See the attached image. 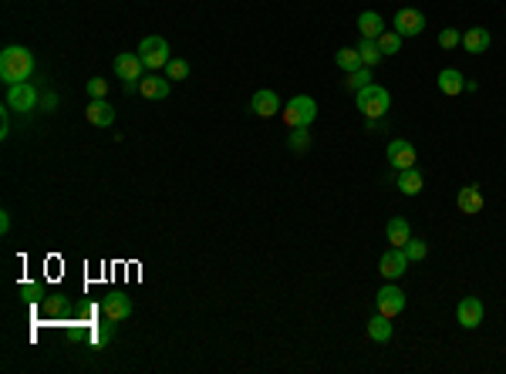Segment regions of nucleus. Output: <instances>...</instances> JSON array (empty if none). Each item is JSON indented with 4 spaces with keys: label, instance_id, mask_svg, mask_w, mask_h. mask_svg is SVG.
Segmentation results:
<instances>
[{
    "label": "nucleus",
    "instance_id": "nucleus-9",
    "mask_svg": "<svg viewBox=\"0 0 506 374\" xmlns=\"http://www.w3.org/2000/svg\"><path fill=\"white\" fill-rule=\"evenodd\" d=\"M395 31H398L402 38L422 34V31H426V14L415 10V7H398V10H395Z\"/></svg>",
    "mask_w": 506,
    "mask_h": 374
},
{
    "label": "nucleus",
    "instance_id": "nucleus-32",
    "mask_svg": "<svg viewBox=\"0 0 506 374\" xmlns=\"http://www.w3.org/2000/svg\"><path fill=\"white\" fill-rule=\"evenodd\" d=\"M41 108H44V112H55V108H58V94L48 92L44 98H41Z\"/></svg>",
    "mask_w": 506,
    "mask_h": 374
},
{
    "label": "nucleus",
    "instance_id": "nucleus-19",
    "mask_svg": "<svg viewBox=\"0 0 506 374\" xmlns=\"http://www.w3.org/2000/svg\"><path fill=\"white\" fill-rule=\"evenodd\" d=\"M489 31L486 27H469L466 34H463V48H466L469 55H483V51H486L489 48Z\"/></svg>",
    "mask_w": 506,
    "mask_h": 374
},
{
    "label": "nucleus",
    "instance_id": "nucleus-23",
    "mask_svg": "<svg viewBox=\"0 0 506 374\" xmlns=\"http://www.w3.org/2000/svg\"><path fill=\"white\" fill-rule=\"evenodd\" d=\"M334 64H338L345 75L358 71V68H365V64H361V55H358V48H341V51L334 55Z\"/></svg>",
    "mask_w": 506,
    "mask_h": 374
},
{
    "label": "nucleus",
    "instance_id": "nucleus-7",
    "mask_svg": "<svg viewBox=\"0 0 506 374\" xmlns=\"http://www.w3.org/2000/svg\"><path fill=\"white\" fill-rule=\"evenodd\" d=\"M378 273L385 277V280L398 283L405 273H409V257H405V250H398V246H391L389 253L378 260Z\"/></svg>",
    "mask_w": 506,
    "mask_h": 374
},
{
    "label": "nucleus",
    "instance_id": "nucleus-18",
    "mask_svg": "<svg viewBox=\"0 0 506 374\" xmlns=\"http://www.w3.org/2000/svg\"><path fill=\"white\" fill-rule=\"evenodd\" d=\"M358 31H361L365 38L378 41L385 34V20H382V14H375V10H365V14H358Z\"/></svg>",
    "mask_w": 506,
    "mask_h": 374
},
{
    "label": "nucleus",
    "instance_id": "nucleus-21",
    "mask_svg": "<svg viewBox=\"0 0 506 374\" xmlns=\"http://www.w3.org/2000/svg\"><path fill=\"white\" fill-rule=\"evenodd\" d=\"M435 85H439V92H442V94H459V92H463V85H466V78L459 75L456 68H446V71H439Z\"/></svg>",
    "mask_w": 506,
    "mask_h": 374
},
{
    "label": "nucleus",
    "instance_id": "nucleus-16",
    "mask_svg": "<svg viewBox=\"0 0 506 374\" xmlns=\"http://www.w3.org/2000/svg\"><path fill=\"white\" fill-rule=\"evenodd\" d=\"M483 203H486V199H483V192H479V186H472V182H469V186H463V189H459V196H456V206H459V213H466V216L479 213V209H483Z\"/></svg>",
    "mask_w": 506,
    "mask_h": 374
},
{
    "label": "nucleus",
    "instance_id": "nucleus-20",
    "mask_svg": "<svg viewBox=\"0 0 506 374\" xmlns=\"http://www.w3.org/2000/svg\"><path fill=\"white\" fill-rule=\"evenodd\" d=\"M422 189H426V179H422L419 168H405V172H398V192H402V196H419Z\"/></svg>",
    "mask_w": 506,
    "mask_h": 374
},
{
    "label": "nucleus",
    "instance_id": "nucleus-33",
    "mask_svg": "<svg viewBox=\"0 0 506 374\" xmlns=\"http://www.w3.org/2000/svg\"><path fill=\"white\" fill-rule=\"evenodd\" d=\"M7 229H10V213L3 209V213H0V233H7Z\"/></svg>",
    "mask_w": 506,
    "mask_h": 374
},
{
    "label": "nucleus",
    "instance_id": "nucleus-27",
    "mask_svg": "<svg viewBox=\"0 0 506 374\" xmlns=\"http://www.w3.org/2000/svg\"><path fill=\"white\" fill-rule=\"evenodd\" d=\"M166 78H169V81H186V78H189V64H186L182 57H173V61L166 64Z\"/></svg>",
    "mask_w": 506,
    "mask_h": 374
},
{
    "label": "nucleus",
    "instance_id": "nucleus-4",
    "mask_svg": "<svg viewBox=\"0 0 506 374\" xmlns=\"http://www.w3.org/2000/svg\"><path fill=\"white\" fill-rule=\"evenodd\" d=\"M358 108L365 112V118H385V112L391 108V94L382 85H368L358 92Z\"/></svg>",
    "mask_w": 506,
    "mask_h": 374
},
{
    "label": "nucleus",
    "instance_id": "nucleus-25",
    "mask_svg": "<svg viewBox=\"0 0 506 374\" xmlns=\"http://www.w3.org/2000/svg\"><path fill=\"white\" fill-rule=\"evenodd\" d=\"M287 149L294 155H301V152L311 149V125H301V129H291V138H287Z\"/></svg>",
    "mask_w": 506,
    "mask_h": 374
},
{
    "label": "nucleus",
    "instance_id": "nucleus-14",
    "mask_svg": "<svg viewBox=\"0 0 506 374\" xmlns=\"http://www.w3.org/2000/svg\"><path fill=\"white\" fill-rule=\"evenodd\" d=\"M173 92V81L169 78H162V75H145L142 78V85H138V94L142 98H149V101H159V98H166V94Z\"/></svg>",
    "mask_w": 506,
    "mask_h": 374
},
{
    "label": "nucleus",
    "instance_id": "nucleus-8",
    "mask_svg": "<svg viewBox=\"0 0 506 374\" xmlns=\"http://www.w3.org/2000/svg\"><path fill=\"white\" fill-rule=\"evenodd\" d=\"M375 303H378V314H385V317H398V314L405 310V294L398 290V283L389 280L382 290H378Z\"/></svg>",
    "mask_w": 506,
    "mask_h": 374
},
{
    "label": "nucleus",
    "instance_id": "nucleus-13",
    "mask_svg": "<svg viewBox=\"0 0 506 374\" xmlns=\"http://www.w3.org/2000/svg\"><path fill=\"white\" fill-rule=\"evenodd\" d=\"M101 314L108 320H129L132 317V300L125 297V294H108V297L101 300Z\"/></svg>",
    "mask_w": 506,
    "mask_h": 374
},
{
    "label": "nucleus",
    "instance_id": "nucleus-31",
    "mask_svg": "<svg viewBox=\"0 0 506 374\" xmlns=\"http://www.w3.org/2000/svg\"><path fill=\"white\" fill-rule=\"evenodd\" d=\"M88 94H92V98H105V94H108V81L92 78V81H88Z\"/></svg>",
    "mask_w": 506,
    "mask_h": 374
},
{
    "label": "nucleus",
    "instance_id": "nucleus-30",
    "mask_svg": "<svg viewBox=\"0 0 506 374\" xmlns=\"http://www.w3.org/2000/svg\"><path fill=\"white\" fill-rule=\"evenodd\" d=\"M459 44H463V34H459V31H452V27H446V31L439 34V48H446V51L459 48Z\"/></svg>",
    "mask_w": 506,
    "mask_h": 374
},
{
    "label": "nucleus",
    "instance_id": "nucleus-11",
    "mask_svg": "<svg viewBox=\"0 0 506 374\" xmlns=\"http://www.w3.org/2000/svg\"><path fill=\"white\" fill-rule=\"evenodd\" d=\"M389 162L395 172H405V168H415V145L409 138H391L389 142Z\"/></svg>",
    "mask_w": 506,
    "mask_h": 374
},
{
    "label": "nucleus",
    "instance_id": "nucleus-24",
    "mask_svg": "<svg viewBox=\"0 0 506 374\" xmlns=\"http://www.w3.org/2000/svg\"><path fill=\"white\" fill-rule=\"evenodd\" d=\"M358 55H361V64L365 68H375V64H382V48H378V41H371V38H365L361 44H358Z\"/></svg>",
    "mask_w": 506,
    "mask_h": 374
},
{
    "label": "nucleus",
    "instance_id": "nucleus-17",
    "mask_svg": "<svg viewBox=\"0 0 506 374\" xmlns=\"http://www.w3.org/2000/svg\"><path fill=\"white\" fill-rule=\"evenodd\" d=\"M385 236H389V243L391 246H402L412 240V226H409V220H402V216H395V220H389V226H385Z\"/></svg>",
    "mask_w": 506,
    "mask_h": 374
},
{
    "label": "nucleus",
    "instance_id": "nucleus-28",
    "mask_svg": "<svg viewBox=\"0 0 506 374\" xmlns=\"http://www.w3.org/2000/svg\"><path fill=\"white\" fill-rule=\"evenodd\" d=\"M402 250H405V257H409V263H419V260H426L428 243H426V240H415V236H412V240H409L405 246H402Z\"/></svg>",
    "mask_w": 506,
    "mask_h": 374
},
{
    "label": "nucleus",
    "instance_id": "nucleus-29",
    "mask_svg": "<svg viewBox=\"0 0 506 374\" xmlns=\"http://www.w3.org/2000/svg\"><path fill=\"white\" fill-rule=\"evenodd\" d=\"M345 85H348V88H354V92H361V88L375 85V81H371V68H358V71H351Z\"/></svg>",
    "mask_w": 506,
    "mask_h": 374
},
{
    "label": "nucleus",
    "instance_id": "nucleus-1",
    "mask_svg": "<svg viewBox=\"0 0 506 374\" xmlns=\"http://www.w3.org/2000/svg\"><path fill=\"white\" fill-rule=\"evenodd\" d=\"M31 71H34V55H31L27 48L10 44V48L0 51V78H3L7 85H20V81H27Z\"/></svg>",
    "mask_w": 506,
    "mask_h": 374
},
{
    "label": "nucleus",
    "instance_id": "nucleus-3",
    "mask_svg": "<svg viewBox=\"0 0 506 374\" xmlns=\"http://www.w3.org/2000/svg\"><path fill=\"white\" fill-rule=\"evenodd\" d=\"M284 122H287V129H301V125H311L314 118H317V101H314L311 94H297L291 98L287 105H284Z\"/></svg>",
    "mask_w": 506,
    "mask_h": 374
},
{
    "label": "nucleus",
    "instance_id": "nucleus-6",
    "mask_svg": "<svg viewBox=\"0 0 506 374\" xmlns=\"http://www.w3.org/2000/svg\"><path fill=\"white\" fill-rule=\"evenodd\" d=\"M38 92L31 81H20V85H7V108L10 112H34L38 108Z\"/></svg>",
    "mask_w": 506,
    "mask_h": 374
},
{
    "label": "nucleus",
    "instance_id": "nucleus-5",
    "mask_svg": "<svg viewBox=\"0 0 506 374\" xmlns=\"http://www.w3.org/2000/svg\"><path fill=\"white\" fill-rule=\"evenodd\" d=\"M112 68H115V75L125 81V94H136L138 85H142V71H145L142 57L138 55H118Z\"/></svg>",
    "mask_w": 506,
    "mask_h": 374
},
{
    "label": "nucleus",
    "instance_id": "nucleus-22",
    "mask_svg": "<svg viewBox=\"0 0 506 374\" xmlns=\"http://www.w3.org/2000/svg\"><path fill=\"white\" fill-rule=\"evenodd\" d=\"M368 337L375 340V344H385V340H391V317H385V314H375V317L368 320Z\"/></svg>",
    "mask_w": 506,
    "mask_h": 374
},
{
    "label": "nucleus",
    "instance_id": "nucleus-26",
    "mask_svg": "<svg viewBox=\"0 0 506 374\" xmlns=\"http://www.w3.org/2000/svg\"><path fill=\"white\" fill-rule=\"evenodd\" d=\"M402 34H398V31H385V34H382V38H378V48H382V55H398V51H402Z\"/></svg>",
    "mask_w": 506,
    "mask_h": 374
},
{
    "label": "nucleus",
    "instance_id": "nucleus-2",
    "mask_svg": "<svg viewBox=\"0 0 506 374\" xmlns=\"http://www.w3.org/2000/svg\"><path fill=\"white\" fill-rule=\"evenodd\" d=\"M136 55L142 57L145 71H162V68L173 61V55H169V44H166V38H159V34H152V38H142V44H138Z\"/></svg>",
    "mask_w": 506,
    "mask_h": 374
},
{
    "label": "nucleus",
    "instance_id": "nucleus-15",
    "mask_svg": "<svg viewBox=\"0 0 506 374\" xmlns=\"http://www.w3.org/2000/svg\"><path fill=\"white\" fill-rule=\"evenodd\" d=\"M85 118H88L95 129H105V125H112V122H115V108H112L105 98H92V101H88V108H85Z\"/></svg>",
    "mask_w": 506,
    "mask_h": 374
},
{
    "label": "nucleus",
    "instance_id": "nucleus-12",
    "mask_svg": "<svg viewBox=\"0 0 506 374\" xmlns=\"http://www.w3.org/2000/svg\"><path fill=\"white\" fill-rule=\"evenodd\" d=\"M250 112L256 115V118H273L277 112H284V105H280V98H277V92H270V88H263V92H256V94H253Z\"/></svg>",
    "mask_w": 506,
    "mask_h": 374
},
{
    "label": "nucleus",
    "instance_id": "nucleus-10",
    "mask_svg": "<svg viewBox=\"0 0 506 374\" xmlns=\"http://www.w3.org/2000/svg\"><path fill=\"white\" fill-rule=\"evenodd\" d=\"M483 317H486V307H483V300L479 297H463L459 300V307H456V320H459V327L472 331V327L483 324Z\"/></svg>",
    "mask_w": 506,
    "mask_h": 374
}]
</instances>
